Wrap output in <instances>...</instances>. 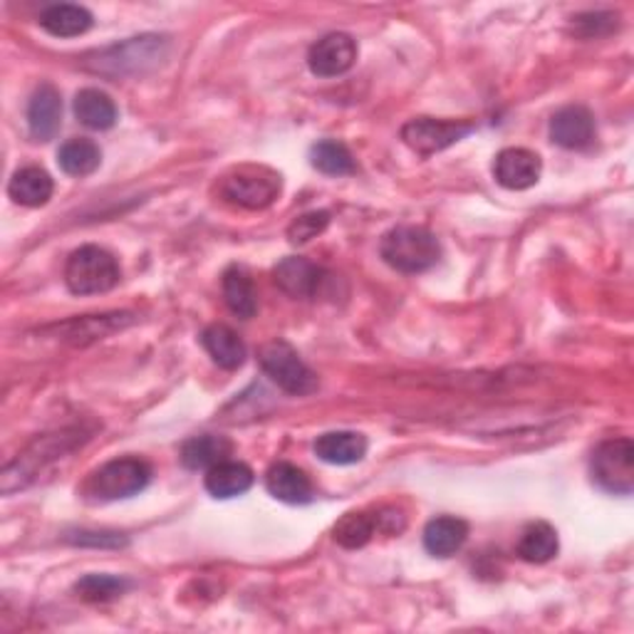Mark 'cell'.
<instances>
[{"label":"cell","mask_w":634,"mask_h":634,"mask_svg":"<svg viewBox=\"0 0 634 634\" xmlns=\"http://www.w3.org/2000/svg\"><path fill=\"white\" fill-rule=\"evenodd\" d=\"M310 164L318 171L327 174V177H347V174L357 171V164L352 159L350 149H347L343 142H335V140H325L312 146Z\"/></svg>","instance_id":"26"},{"label":"cell","mask_w":634,"mask_h":634,"mask_svg":"<svg viewBox=\"0 0 634 634\" xmlns=\"http://www.w3.org/2000/svg\"><path fill=\"white\" fill-rule=\"evenodd\" d=\"M550 140L563 149H585L595 140V119L585 107H563L550 119Z\"/></svg>","instance_id":"12"},{"label":"cell","mask_w":634,"mask_h":634,"mask_svg":"<svg viewBox=\"0 0 634 634\" xmlns=\"http://www.w3.org/2000/svg\"><path fill=\"white\" fill-rule=\"evenodd\" d=\"M474 132L471 122H454V119H434V117H419L411 119L402 127V140L411 152L419 156H431L436 152H444L464 136Z\"/></svg>","instance_id":"8"},{"label":"cell","mask_w":634,"mask_h":634,"mask_svg":"<svg viewBox=\"0 0 634 634\" xmlns=\"http://www.w3.org/2000/svg\"><path fill=\"white\" fill-rule=\"evenodd\" d=\"M543 171V162L540 156L530 149H521V146H511L503 149L493 162V177L503 189L511 191H526L536 187Z\"/></svg>","instance_id":"10"},{"label":"cell","mask_w":634,"mask_h":634,"mask_svg":"<svg viewBox=\"0 0 634 634\" xmlns=\"http://www.w3.org/2000/svg\"><path fill=\"white\" fill-rule=\"evenodd\" d=\"M357 60V45L347 33H330L312 45L308 52L310 72L318 77L345 75Z\"/></svg>","instance_id":"9"},{"label":"cell","mask_w":634,"mask_h":634,"mask_svg":"<svg viewBox=\"0 0 634 634\" xmlns=\"http://www.w3.org/2000/svg\"><path fill=\"white\" fill-rule=\"evenodd\" d=\"M40 25L45 33L55 35V38H77V35L87 33L92 27V13L87 8L72 3L50 5L40 15Z\"/></svg>","instance_id":"21"},{"label":"cell","mask_w":634,"mask_h":634,"mask_svg":"<svg viewBox=\"0 0 634 634\" xmlns=\"http://www.w3.org/2000/svg\"><path fill=\"white\" fill-rule=\"evenodd\" d=\"M62 124V99L52 85H40L27 105V127L38 142H50Z\"/></svg>","instance_id":"13"},{"label":"cell","mask_w":634,"mask_h":634,"mask_svg":"<svg viewBox=\"0 0 634 634\" xmlns=\"http://www.w3.org/2000/svg\"><path fill=\"white\" fill-rule=\"evenodd\" d=\"M265 489H268L273 499L292 505L310 503L312 499V483L308 474L288 462H278L268 468V474H265Z\"/></svg>","instance_id":"14"},{"label":"cell","mask_w":634,"mask_h":634,"mask_svg":"<svg viewBox=\"0 0 634 634\" xmlns=\"http://www.w3.org/2000/svg\"><path fill=\"white\" fill-rule=\"evenodd\" d=\"M380 528V518L376 516H370V513H345L343 518L337 521V526H335V540L343 548H350V550H357V548H362L367 546L372 540L374 536V530Z\"/></svg>","instance_id":"27"},{"label":"cell","mask_w":634,"mask_h":634,"mask_svg":"<svg viewBox=\"0 0 634 634\" xmlns=\"http://www.w3.org/2000/svg\"><path fill=\"white\" fill-rule=\"evenodd\" d=\"M259 360L263 372L283 392L292 394V397H306V394L318 390V376L312 374L310 367L300 360V355L283 339H273V343L263 345Z\"/></svg>","instance_id":"6"},{"label":"cell","mask_w":634,"mask_h":634,"mask_svg":"<svg viewBox=\"0 0 634 634\" xmlns=\"http://www.w3.org/2000/svg\"><path fill=\"white\" fill-rule=\"evenodd\" d=\"M231 452L234 444L226 436H194L181 446V464L191 468V471H208V468L218 466L220 462H228Z\"/></svg>","instance_id":"17"},{"label":"cell","mask_w":634,"mask_h":634,"mask_svg":"<svg viewBox=\"0 0 634 634\" xmlns=\"http://www.w3.org/2000/svg\"><path fill=\"white\" fill-rule=\"evenodd\" d=\"M380 253L390 268L399 273H424L441 259L436 236L421 226H397L382 238Z\"/></svg>","instance_id":"1"},{"label":"cell","mask_w":634,"mask_h":634,"mask_svg":"<svg viewBox=\"0 0 634 634\" xmlns=\"http://www.w3.org/2000/svg\"><path fill=\"white\" fill-rule=\"evenodd\" d=\"M122 278L117 259L99 246H82L68 259L65 283L75 296H97L112 290Z\"/></svg>","instance_id":"3"},{"label":"cell","mask_w":634,"mask_h":634,"mask_svg":"<svg viewBox=\"0 0 634 634\" xmlns=\"http://www.w3.org/2000/svg\"><path fill=\"white\" fill-rule=\"evenodd\" d=\"M315 454L325 464L350 466L364 458L367 439L357 431H330L315 441Z\"/></svg>","instance_id":"15"},{"label":"cell","mask_w":634,"mask_h":634,"mask_svg":"<svg viewBox=\"0 0 634 634\" xmlns=\"http://www.w3.org/2000/svg\"><path fill=\"white\" fill-rule=\"evenodd\" d=\"M167 38L144 35V38H132L122 45H115V48L97 52L95 60H87V68L109 77L130 75V72H142L144 68H154L156 62H162L167 58Z\"/></svg>","instance_id":"5"},{"label":"cell","mask_w":634,"mask_h":634,"mask_svg":"<svg viewBox=\"0 0 634 634\" xmlns=\"http://www.w3.org/2000/svg\"><path fill=\"white\" fill-rule=\"evenodd\" d=\"M8 196H11L15 204L27 208L45 206L52 196L50 174L40 167H25L21 171H15L11 183H8Z\"/></svg>","instance_id":"18"},{"label":"cell","mask_w":634,"mask_h":634,"mask_svg":"<svg viewBox=\"0 0 634 634\" xmlns=\"http://www.w3.org/2000/svg\"><path fill=\"white\" fill-rule=\"evenodd\" d=\"M130 583L122 581V577L115 575H85L82 581L75 585V593L87 602H109L115 597L124 595Z\"/></svg>","instance_id":"28"},{"label":"cell","mask_w":634,"mask_h":634,"mask_svg":"<svg viewBox=\"0 0 634 634\" xmlns=\"http://www.w3.org/2000/svg\"><path fill=\"white\" fill-rule=\"evenodd\" d=\"M518 555L526 563H548L558 555V533L550 523H530L518 540Z\"/></svg>","instance_id":"24"},{"label":"cell","mask_w":634,"mask_h":634,"mask_svg":"<svg viewBox=\"0 0 634 634\" xmlns=\"http://www.w3.org/2000/svg\"><path fill=\"white\" fill-rule=\"evenodd\" d=\"M75 115L77 119L89 130L105 132L109 127H115L117 122V107L109 95H105L103 89L87 87L80 89L75 97Z\"/></svg>","instance_id":"23"},{"label":"cell","mask_w":634,"mask_h":634,"mask_svg":"<svg viewBox=\"0 0 634 634\" xmlns=\"http://www.w3.org/2000/svg\"><path fill=\"white\" fill-rule=\"evenodd\" d=\"M280 174H275L268 167H255V164L236 167L218 181L220 199L251 211H261L275 204V199L280 196Z\"/></svg>","instance_id":"2"},{"label":"cell","mask_w":634,"mask_h":634,"mask_svg":"<svg viewBox=\"0 0 634 634\" xmlns=\"http://www.w3.org/2000/svg\"><path fill=\"white\" fill-rule=\"evenodd\" d=\"M201 345L224 370H238L246 362V345L228 325H211L201 333Z\"/></svg>","instance_id":"19"},{"label":"cell","mask_w":634,"mask_h":634,"mask_svg":"<svg viewBox=\"0 0 634 634\" xmlns=\"http://www.w3.org/2000/svg\"><path fill=\"white\" fill-rule=\"evenodd\" d=\"M255 481V476L251 468L241 462H220L218 466L208 468L206 471V491L214 495V499H236V495H243L246 491H251V486Z\"/></svg>","instance_id":"16"},{"label":"cell","mask_w":634,"mask_h":634,"mask_svg":"<svg viewBox=\"0 0 634 634\" xmlns=\"http://www.w3.org/2000/svg\"><path fill=\"white\" fill-rule=\"evenodd\" d=\"M275 285L283 292H288L290 298H315L320 292V285L325 280V271L320 265L310 263L308 259H300V255H290V259H283L275 265Z\"/></svg>","instance_id":"11"},{"label":"cell","mask_w":634,"mask_h":634,"mask_svg":"<svg viewBox=\"0 0 634 634\" xmlns=\"http://www.w3.org/2000/svg\"><path fill=\"white\" fill-rule=\"evenodd\" d=\"M152 481V468L142 458L124 456L99 466L85 483V493L92 501H119L142 493Z\"/></svg>","instance_id":"4"},{"label":"cell","mask_w":634,"mask_h":634,"mask_svg":"<svg viewBox=\"0 0 634 634\" xmlns=\"http://www.w3.org/2000/svg\"><path fill=\"white\" fill-rule=\"evenodd\" d=\"M468 538V526L462 518L454 516H439L427 523L424 528V548L431 555L448 558L456 550H462Z\"/></svg>","instance_id":"20"},{"label":"cell","mask_w":634,"mask_h":634,"mask_svg":"<svg viewBox=\"0 0 634 634\" xmlns=\"http://www.w3.org/2000/svg\"><path fill=\"white\" fill-rule=\"evenodd\" d=\"M593 479L602 491L614 495H630L634 491L632 439H610L595 448Z\"/></svg>","instance_id":"7"},{"label":"cell","mask_w":634,"mask_h":634,"mask_svg":"<svg viewBox=\"0 0 634 634\" xmlns=\"http://www.w3.org/2000/svg\"><path fill=\"white\" fill-rule=\"evenodd\" d=\"M58 164L70 177H89L103 164V152L92 140H70L60 146Z\"/></svg>","instance_id":"25"},{"label":"cell","mask_w":634,"mask_h":634,"mask_svg":"<svg viewBox=\"0 0 634 634\" xmlns=\"http://www.w3.org/2000/svg\"><path fill=\"white\" fill-rule=\"evenodd\" d=\"M327 224H330L327 211H310V214H302L292 220L288 226V238L292 243H308L312 238L323 234Z\"/></svg>","instance_id":"29"},{"label":"cell","mask_w":634,"mask_h":634,"mask_svg":"<svg viewBox=\"0 0 634 634\" xmlns=\"http://www.w3.org/2000/svg\"><path fill=\"white\" fill-rule=\"evenodd\" d=\"M224 298L228 310L238 318L248 320L259 312V292H255L251 275L241 265H234L224 273Z\"/></svg>","instance_id":"22"}]
</instances>
